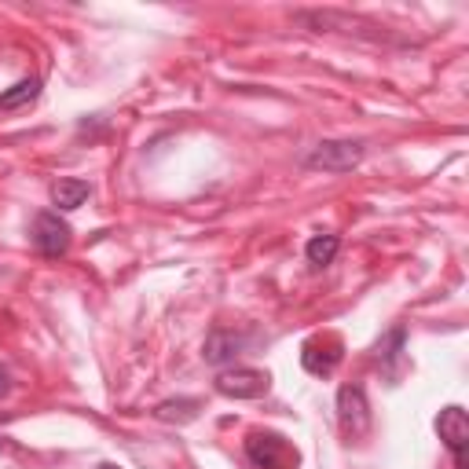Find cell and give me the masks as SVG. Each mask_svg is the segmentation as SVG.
I'll list each match as a JSON object with an SVG mask.
<instances>
[{
    "instance_id": "obj_1",
    "label": "cell",
    "mask_w": 469,
    "mask_h": 469,
    "mask_svg": "<svg viewBox=\"0 0 469 469\" xmlns=\"http://www.w3.org/2000/svg\"><path fill=\"white\" fill-rule=\"evenodd\" d=\"M297 23L312 26V30H341V34H356L367 41H392V34H385L389 26H378L363 16H349V12H301Z\"/></svg>"
},
{
    "instance_id": "obj_2",
    "label": "cell",
    "mask_w": 469,
    "mask_h": 469,
    "mask_svg": "<svg viewBox=\"0 0 469 469\" xmlns=\"http://www.w3.org/2000/svg\"><path fill=\"white\" fill-rule=\"evenodd\" d=\"M360 162H363V143L356 140H323L305 158V165L319 172H352Z\"/></svg>"
},
{
    "instance_id": "obj_3",
    "label": "cell",
    "mask_w": 469,
    "mask_h": 469,
    "mask_svg": "<svg viewBox=\"0 0 469 469\" xmlns=\"http://www.w3.org/2000/svg\"><path fill=\"white\" fill-rule=\"evenodd\" d=\"M70 224L59 220V213H37L34 216V246L45 257H67L70 250Z\"/></svg>"
},
{
    "instance_id": "obj_4",
    "label": "cell",
    "mask_w": 469,
    "mask_h": 469,
    "mask_svg": "<svg viewBox=\"0 0 469 469\" xmlns=\"http://www.w3.org/2000/svg\"><path fill=\"white\" fill-rule=\"evenodd\" d=\"M216 392L227 396V400H257V396L268 392V374L265 370H254V367L224 370L216 378Z\"/></svg>"
},
{
    "instance_id": "obj_5",
    "label": "cell",
    "mask_w": 469,
    "mask_h": 469,
    "mask_svg": "<svg viewBox=\"0 0 469 469\" xmlns=\"http://www.w3.org/2000/svg\"><path fill=\"white\" fill-rule=\"evenodd\" d=\"M338 422L349 436H363L370 429V407H367V396L360 385H345L338 392Z\"/></svg>"
},
{
    "instance_id": "obj_6",
    "label": "cell",
    "mask_w": 469,
    "mask_h": 469,
    "mask_svg": "<svg viewBox=\"0 0 469 469\" xmlns=\"http://www.w3.org/2000/svg\"><path fill=\"white\" fill-rule=\"evenodd\" d=\"M436 433H440V440L447 443V451H451L454 458H462V447H465V440H469V414H465L462 407H443L440 418H436Z\"/></svg>"
},
{
    "instance_id": "obj_7",
    "label": "cell",
    "mask_w": 469,
    "mask_h": 469,
    "mask_svg": "<svg viewBox=\"0 0 469 469\" xmlns=\"http://www.w3.org/2000/svg\"><path fill=\"white\" fill-rule=\"evenodd\" d=\"M246 454L257 469H283V462H287V447L276 433H250Z\"/></svg>"
},
{
    "instance_id": "obj_8",
    "label": "cell",
    "mask_w": 469,
    "mask_h": 469,
    "mask_svg": "<svg viewBox=\"0 0 469 469\" xmlns=\"http://www.w3.org/2000/svg\"><path fill=\"white\" fill-rule=\"evenodd\" d=\"M338 360H341L338 338H316V341H308L305 352H301V363H305L308 374H330V370L338 367Z\"/></svg>"
},
{
    "instance_id": "obj_9",
    "label": "cell",
    "mask_w": 469,
    "mask_h": 469,
    "mask_svg": "<svg viewBox=\"0 0 469 469\" xmlns=\"http://www.w3.org/2000/svg\"><path fill=\"white\" fill-rule=\"evenodd\" d=\"M239 349H243V338L239 334H231V330H213L209 338H205V363H213V367H220V363H227V360H234L239 356Z\"/></svg>"
},
{
    "instance_id": "obj_10",
    "label": "cell",
    "mask_w": 469,
    "mask_h": 469,
    "mask_svg": "<svg viewBox=\"0 0 469 469\" xmlns=\"http://www.w3.org/2000/svg\"><path fill=\"white\" fill-rule=\"evenodd\" d=\"M37 96H41V81H37V78H26V81L12 85L8 92H0V110H23V107H30Z\"/></svg>"
},
{
    "instance_id": "obj_11",
    "label": "cell",
    "mask_w": 469,
    "mask_h": 469,
    "mask_svg": "<svg viewBox=\"0 0 469 469\" xmlns=\"http://www.w3.org/2000/svg\"><path fill=\"white\" fill-rule=\"evenodd\" d=\"M85 198H89V183H85V180H59V183L52 187V202H56L63 213L78 209Z\"/></svg>"
},
{
    "instance_id": "obj_12",
    "label": "cell",
    "mask_w": 469,
    "mask_h": 469,
    "mask_svg": "<svg viewBox=\"0 0 469 469\" xmlns=\"http://www.w3.org/2000/svg\"><path fill=\"white\" fill-rule=\"evenodd\" d=\"M341 243H338V234H316V239L305 246V257L316 265V268H327L334 257H338Z\"/></svg>"
},
{
    "instance_id": "obj_13",
    "label": "cell",
    "mask_w": 469,
    "mask_h": 469,
    "mask_svg": "<svg viewBox=\"0 0 469 469\" xmlns=\"http://www.w3.org/2000/svg\"><path fill=\"white\" fill-rule=\"evenodd\" d=\"M194 407H198L194 400H165V403H162L154 414H158L162 422H172V418L187 422V418H194Z\"/></svg>"
},
{
    "instance_id": "obj_14",
    "label": "cell",
    "mask_w": 469,
    "mask_h": 469,
    "mask_svg": "<svg viewBox=\"0 0 469 469\" xmlns=\"http://www.w3.org/2000/svg\"><path fill=\"white\" fill-rule=\"evenodd\" d=\"M8 389H12V381H8V370H5V367H0V396H5Z\"/></svg>"
},
{
    "instance_id": "obj_15",
    "label": "cell",
    "mask_w": 469,
    "mask_h": 469,
    "mask_svg": "<svg viewBox=\"0 0 469 469\" xmlns=\"http://www.w3.org/2000/svg\"><path fill=\"white\" fill-rule=\"evenodd\" d=\"M99 469H118V465H99Z\"/></svg>"
},
{
    "instance_id": "obj_16",
    "label": "cell",
    "mask_w": 469,
    "mask_h": 469,
    "mask_svg": "<svg viewBox=\"0 0 469 469\" xmlns=\"http://www.w3.org/2000/svg\"><path fill=\"white\" fill-rule=\"evenodd\" d=\"M0 451H5V440H0Z\"/></svg>"
}]
</instances>
